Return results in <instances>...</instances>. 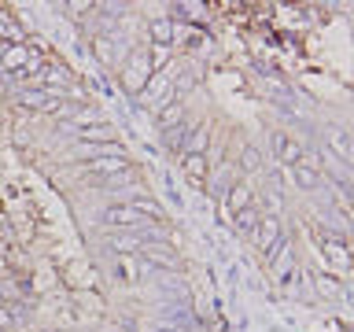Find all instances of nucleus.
I'll use <instances>...</instances> for the list:
<instances>
[{"label":"nucleus","instance_id":"f257e3e1","mask_svg":"<svg viewBox=\"0 0 354 332\" xmlns=\"http://www.w3.org/2000/svg\"><path fill=\"white\" fill-rule=\"evenodd\" d=\"M151 77H155L151 48H148V41H137V44L126 52L122 66H118V85H122V93H126L129 100H140V93L148 89Z\"/></svg>","mask_w":354,"mask_h":332},{"label":"nucleus","instance_id":"f03ea898","mask_svg":"<svg viewBox=\"0 0 354 332\" xmlns=\"http://www.w3.org/2000/svg\"><path fill=\"white\" fill-rule=\"evenodd\" d=\"M317 251H321V270L332 273V277H347L354 270V255H351V243L343 237H332V232H325V237L317 240Z\"/></svg>","mask_w":354,"mask_h":332},{"label":"nucleus","instance_id":"7ed1b4c3","mask_svg":"<svg viewBox=\"0 0 354 332\" xmlns=\"http://www.w3.org/2000/svg\"><path fill=\"white\" fill-rule=\"evenodd\" d=\"M100 225L107 232H144L148 225H155V221H148L133 203H122L118 199V203H107L100 210Z\"/></svg>","mask_w":354,"mask_h":332},{"label":"nucleus","instance_id":"20e7f679","mask_svg":"<svg viewBox=\"0 0 354 332\" xmlns=\"http://www.w3.org/2000/svg\"><path fill=\"white\" fill-rule=\"evenodd\" d=\"M11 104H19L30 115H59L63 93H52V89H41V85H22Z\"/></svg>","mask_w":354,"mask_h":332},{"label":"nucleus","instance_id":"39448f33","mask_svg":"<svg viewBox=\"0 0 354 332\" xmlns=\"http://www.w3.org/2000/svg\"><path fill=\"white\" fill-rule=\"evenodd\" d=\"M288 170H292V185L299 188V192H317L321 188V151L306 148L303 159H299L295 166H288Z\"/></svg>","mask_w":354,"mask_h":332},{"label":"nucleus","instance_id":"423d86ee","mask_svg":"<svg viewBox=\"0 0 354 332\" xmlns=\"http://www.w3.org/2000/svg\"><path fill=\"white\" fill-rule=\"evenodd\" d=\"M270 151H273L277 166H295L299 159H303L306 144L299 140L292 129H270Z\"/></svg>","mask_w":354,"mask_h":332},{"label":"nucleus","instance_id":"0eeeda50","mask_svg":"<svg viewBox=\"0 0 354 332\" xmlns=\"http://www.w3.org/2000/svg\"><path fill=\"white\" fill-rule=\"evenodd\" d=\"M166 15L174 19V26H196L203 30L210 15H214V8L207 4V0H177V4H170V11Z\"/></svg>","mask_w":354,"mask_h":332},{"label":"nucleus","instance_id":"6e6552de","mask_svg":"<svg viewBox=\"0 0 354 332\" xmlns=\"http://www.w3.org/2000/svg\"><path fill=\"white\" fill-rule=\"evenodd\" d=\"M137 259H144L148 266H155V270H162V273H174L185 266V259L174 251V243H144L137 251Z\"/></svg>","mask_w":354,"mask_h":332},{"label":"nucleus","instance_id":"1a4fd4ad","mask_svg":"<svg viewBox=\"0 0 354 332\" xmlns=\"http://www.w3.org/2000/svg\"><path fill=\"white\" fill-rule=\"evenodd\" d=\"M74 82H77V74H74L63 59H52V55H48V63H44V71L33 77V85L52 89V93H63V89H66V85H74Z\"/></svg>","mask_w":354,"mask_h":332},{"label":"nucleus","instance_id":"9d476101","mask_svg":"<svg viewBox=\"0 0 354 332\" xmlns=\"http://www.w3.org/2000/svg\"><path fill=\"white\" fill-rule=\"evenodd\" d=\"M284 232H288V229H284V218L262 214V221H259V229H254V237H251V248H254V251H259L262 259H266V255H270V251L277 248V240H281Z\"/></svg>","mask_w":354,"mask_h":332},{"label":"nucleus","instance_id":"9b49d317","mask_svg":"<svg viewBox=\"0 0 354 332\" xmlns=\"http://www.w3.org/2000/svg\"><path fill=\"white\" fill-rule=\"evenodd\" d=\"M254 207L262 210V214H273V218H284V207H288V199H284V188L273 181V177H266L262 188L254 192Z\"/></svg>","mask_w":354,"mask_h":332},{"label":"nucleus","instance_id":"f8f14e48","mask_svg":"<svg viewBox=\"0 0 354 332\" xmlns=\"http://www.w3.org/2000/svg\"><path fill=\"white\" fill-rule=\"evenodd\" d=\"M85 181L96 185V188H104V192H115V188L137 192V188H140V170H137V163H133L129 170H122V174H111V177H85Z\"/></svg>","mask_w":354,"mask_h":332},{"label":"nucleus","instance_id":"ddd939ff","mask_svg":"<svg viewBox=\"0 0 354 332\" xmlns=\"http://www.w3.org/2000/svg\"><path fill=\"white\" fill-rule=\"evenodd\" d=\"M177 166H181V174H185L196 188H207V177H210V159H207V155L185 151L181 159H177Z\"/></svg>","mask_w":354,"mask_h":332},{"label":"nucleus","instance_id":"4468645a","mask_svg":"<svg viewBox=\"0 0 354 332\" xmlns=\"http://www.w3.org/2000/svg\"><path fill=\"white\" fill-rule=\"evenodd\" d=\"M232 163H236L240 177L248 181V177L262 174V163H266V155H262V148H259V144H251V140H248V144H240V155H236Z\"/></svg>","mask_w":354,"mask_h":332},{"label":"nucleus","instance_id":"2eb2a0df","mask_svg":"<svg viewBox=\"0 0 354 332\" xmlns=\"http://www.w3.org/2000/svg\"><path fill=\"white\" fill-rule=\"evenodd\" d=\"M115 44H118V33H115V37H104V33L88 37V52L96 55V63L104 66V71H111V66L118 63V48H115Z\"/></svg>","mask_w":354,"mask_h":332},{"label":"nucleus","instance_id":"dca6fc26","mask_svg":"<svg viewBox=\"0 0 354 332\" xmlns=\"http://www.w3.org/2000/svg\"><path fill=\"white\" fill-rule=\"evenodd\" d=\"M310 281H314L317 295H325V299H351V288L343 284L339 277L325 273V270H314V273H310Z\"/></svg>","mask_w":354,"mask_h":332},{"label":"nucleus","instance_id":"f3484780","mask_svg":"<svg viewBox=\"0 0 354 332\" xmlns=\"http://www.w3.org/2000/svg\"><path fill=\"white\" fill-rule=\"evenodd\" d=\"M144 41L148 44H170L174 48V19L170 15H151L144 26Z\"/></svg>","mask_w":354,"mask_h":332},{"label":"nucleus","instance_id":"a211bd4d","mask_svg":"<svg viewBox=\"0 0 354 332\" xmlns=\"http://www.w3.org/2000/svg\"><path fill=\"white\" fill-rule=\"evenodd\" d=\"M185 118H188V107H185V100H177V96H170L159 111H155V126H159V133L177 126V122H185Z\"/></svg>","mask_w":354,"mask_h":332},{"label":"nucleus","instance_id":"6ab92c4d","mask_svg":"<svg viewBox=\"0 0 354 332\" xmlns=\"http://www.w3.org/2000/svg\"><path fill=\"white\" fill-rule=\"evenodd\" d=\"M26 59H30V44H4V52H0V71L19 74V71H26Z\"/></svg>","mask_w":354,"mask_h":332},{"label":"nucleus","instance_id":"aec40b11","mask_svg":"<svg viewBox=\"0 0 354 332\" xmlns=\"http://www.w3.org/2000/svg\"><path fill=\"white\" fill-rule=\"evenodd\" d=\"M188 129H192V122H177V126H170V129H162L159 133V144L170 155H177V159H181V151H185V140H188Z\"/></svg>","mask_w":354,"mask_h":332},{"label":"nucleus","instance_id":"412c9836","mask_svg":"<svg viewBox=\"0 0 354 332\" xmlns=\"http://www.w3.org/2000/svg\"><path fill=\"white\" fill-rule=\"evenodd\" d=\"M259 221H262V210L251 203V207H243V210H236V214H232V232H236V237H243V240H251L254 229H259Z\"/></svg>","mask_w":354,"mask_h":332},{"label":"nucleus","instance_id":"4be33fe9","mask_svg":"<svg viewBox=\"0 0 354 332\" xmlns=\"http://www.w3.org/2000/svg\"><path fill=\"white\" fill-rule=\"evenodd\" d=\"M210 122H192V129H188V140H185V151H196V155H207L210 151ZM181 151V155H185Z\"/></svg>","mask_w":354,"mask_h":332},{"label":"nucleus","instance_id":"5701e85b","mask_svg":"<svg viewBox=\"0 0 354 332\" xmlns=\"http://www.w3.org/2000/svg\"><path fill=\"white\" fill-rule=\"evenodd\" d=\"M221 203H225L232 214H236V210H243V207H251L254 203V188H251V181H236L225 192V199H221Z\"/></svg>","mask_w":354,"mask_h":332},{"label":"nucleus","instance_id":"b1692460","mask_svg":"<svg viewBox=\"0 0 354 332\" xmlns=\"http://www.w3.org/2000/svg\"><path fill=\"white\" fill-rule=\"evenodd\" d=\"M59 15H66L71 22H82L85 15L93 19V11H96V0H59V4H52Z\"/></svg>","mask_w":354,"mask_h":332},{"label":"nucleus","instance_id":"393cba45","mask_svg":"<svg viewBox=\"0 0 354 332\" xmlns=\"http://www.w3.org/2000/svg\"><path fill=\"white\" fill-rule=\"evenodd\" d=\"M77 140H82V144H115V140H118V126L104 122V126L82 129V133H77Z\"/></svg>","mask_w":354,"mask_h":332},{"label":"nucleus","instance_id":"a878e982","mask_svg":"<svg viewBox=\"0 0 354 332\" xmlns=\"http://www.w3.org/2000/svg\"><path fill=\"white\" fill-rule=\"evenodd\" d=\"M148 48H151V66H155V74L170 71V63H174V48H170V44H148Z\"/></svg>","mask_w":354,"mask_h":332},{"label":"nucleus","instance_id":"bb28decb","mask_svg":"<svg viewBox=\"0 0 354 332\" xmlns=\"http://www.w3.org/2000/svg\"><path fill=\"white\" fill-rule=\"evenodd\" d=\"M22 325V321L15 317V310H11V303H4V299H0V329L4 332H15Z\"/></svg>","mask_w":354,"mask_h":332},{"label":"nucleus","instance_id":"cd10ccee","mask_svg":"<svg viewBox=\"0 0 354 332\" xmlns=\"http://www.w3.org/2000/svg\"><path fill=\"white\" fill-rule=\"evenodd\" d=\"M218 225H225V229H232V210H229L225 203H218Z\"/></svg>","mask_w":354,"mask_h":332},{"label":"nucleus","instance_id":"c85d7f7f","mask_svg":"<svg viewBox=\"0 0 354 332\" xmlns=\"http://www.w3.org/2000/svg\"><path fill=\"white\" fill-rule=\"evenodd\" d=\"M107 332H122V329H107Z\"/></svg>","mask_w":354,"mask_h":332},{"label":"nucleus","instance_id":"c756f323","mask_svg":"<svg viewBox=\"0 0 354 332\" xmlns=\"http://www.w3.org/2000/svg\"><path fill=\"white\" fill-rule=\"evenodd\" d=\"M0 52H4V41H0Z\"/></svg>","mask_w":354,"mask_h":332}]
</instances>
